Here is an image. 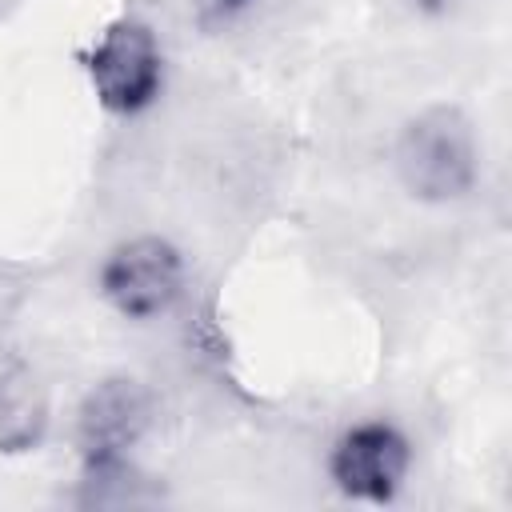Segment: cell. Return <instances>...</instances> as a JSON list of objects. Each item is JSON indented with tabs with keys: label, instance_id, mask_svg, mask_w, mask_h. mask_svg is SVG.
<instances>
[{
	"label": "cell",
	"instance_id": "52a82bcc",
	"mask_svg": "<svg viewBox=\"0 0 512 512\" xmlns=\"http://www.w3.org/2000/svg\"><path fill=\"white\" fill-rule=\"evenodd\" d=\"M256 8H260V0H188V12L196 20V28L208 32V36H220V32L244 24Z\"/></svg>",
	"mask_w": 512,
	"mask_h": 512
},
{
	"label": "cell",
	"instance_id": "8992f818",
	"mask_svg": "<svg viewBox=\"0 0 512 512\" xmlns=\"http://www.w3.org/2000/svg\"><path fill=\"white\" fill-rule=\"evenodd\" d=\"M48 436V396L24 360L0 364V456L36 452Z\"/></svg>",
	"mask_w": 512,
	"mask_h": 512
},
{
	"label": "cell",
	"instance_id": "ba28073f",
	"mask_svg": "<svg viewBox=\"0 0 512 512\" xmlns=\"http://www.w3.org/2000/svg\"><path fill=\"white\" fill-rule=\"evenodd\" d=\"M420 12H444V8H452L456 0H412Z\"/></svg>",
	"mask_w": 512,
	"mask_h": 512
},
{
	"label": "cell",
	"instance_id": "3957f363",
	"mask_svg": "<svg viewBox=\"0 0 512 512\" xmlns=\"http://www.w3.org/2000/svg\"><path fill=\"white\" fill-rule=\"evenodd\" d=\"M84 76L108 116H140L164 92V44L140 16H116L84 56Z\"/></svg>",
	"mask_w": 512,
	"mask_h": 512
},
{
	"label": "cell",
	"instance_id": "5b68a950",
	"mask_svg": "<svg viewBox=\"0 0 512 512\" xmlns=\"http://www.w3.org/2000/svg\"><path fill=\"white\" fill-rule=\"evenodd\" d=\"M152 412H156L152 388L140 376L112 372V376L96 380L80 396L76 424H72V444H76L80 468L128 464L152 428Z\"/></svg>",
	"mask_w": 512,
	"mask_h": 512
},
{
	"label": "cell",
	"instance_id": "277c9868",
	"mask_svg": "<svg viewBox=\"0 0 512 512\" xmlns=\"http://www.w3.org/2000/svg\"><path fill=\"white\" fill-rule=\"evenodd\" d=\"M416 448L408 432L384 416H364L340 428L328 448V480L352 504H392L412 476Z\"/></svg>",
	"mask_w": 512,
	"mask_h": 512
},
{
	"label": "cell",
	"instance_id": "7a4b0ae2",
	"mask_svg": "<svg viewBox=\"0 0 512 512\" xmlns=\"http://www.w3.org/2000/svg\"><path fill=\"white\" fill-rule=\"evenodd\" d=\"M184 288H188L184 252L156 232L112 244L96 268L100 300L128 324H152L168 316L184 300Z\"/></svg>",
	"mask_w": 512,
	"mask_h": 512
},
{
	"label": "cell",
	"instance_id": "6da1fadb",
	"mask_svg": "<svg viewBox=\"0 0 512 512\" xmlns=\"http://www.w3.org/2000/svg\"><path fill=\"white\" fill-rule=\"evenodd\" d=\"M392 172L408 200L428 208L460 204L480 184L476 124L460 104H424L392 140Z\"/></svg>",
	"mask_w": 512,
	"mask_h": 512
}]
</instances>
